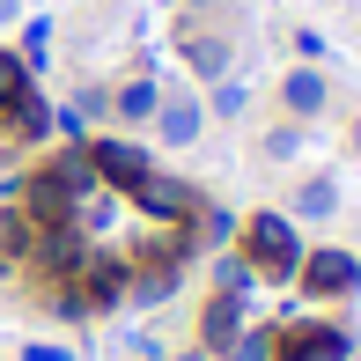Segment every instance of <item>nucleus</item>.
<instances>
[{
	"label": "nucleus",
	"instance_id": "12",
	"mask_svg": "<svg viewBox=\"0 0 361 361\" xmlns=\"http://www.w3.org/2000/svg\"><path fill=\"white\" fill-rule=\"evenodd\" d=\"M30 89H37V74H30V67H23V59H15V52H0V118H8V111H15V104H23V96H30Z\"/></svg>",
	"mask_w": 361,
	"mask_h": 361
},
{
	"label": "nucleus",
	"instance_id": "19",
	"mask_svg": "<svg viewBox=\"0 0 361 361\" xmlns=\"http://www.w3.org/2000/svg\"><path fill=\"white\" fill-rule=\"evenodd\" d=\"M192 228H200L207 243H228V236H236V214H221V207H200V214H192Z\"/></svg>",
	"mask_w": 361,
	"mask_h": 361
},
{
	"label": "nucleus",
	"instance_id": "18",
	"mask_svg": "<svg viewBox=\"0 0 361 361\" xmlns=\"http://www.w3.org/2000/svg\"><path fill=\"white\" fill-rule=\"evenodd\" d=\"M44 52H52V23H30V30H23V52H15V59L37 74V67H44Z\"/></svg>",
	"mask_w": 361,
	"mask_h": 361
},
{
	"label": "nucleus",
	"instance_id": "7",
	"mask_svg": "<svg viewBox=\"0 0 361 361\" xmlns=\"http://www.w3.org/2000/svg\"><path fill=\"white\" fill-rule=\"evenodd\" d=\"M236 332H243V295H214L200 310V354H228Z\"/></svg>",
	"mask_w": 361,
	"mask_h": 361
},
{
	"label": "nucleus",
	"instance_id": "5",
	"mask_svg": "<svg viewBox=\"0 0 361 361\" xmlns=\"http://www.w3.org/2000/svg\"><path fill=\"white\" fill-rule=\"evenodd\" d=\"M81 155H89V170L104 177V185H118V192L133 185L140 170H155V162H147V155H140L133 140H89V147H81Z\"/></svg>",
	"mask_w": 361,
	"mask_h": 361
},
{
	"label": "nucleus",
	"instance_id": "2",
	"mask_svg": "<svg viewBox=\"0 0 361 361\" xmlns=\"http://www.w3.org/2000/svg\"><path fill=\"white\" fill-rule=\"evenodd\" d=\"M126 200H133L147 221H162V228H185L192 214H200V192L177 185V177H162V170H140L133 185H126Z\"/></svg>",
	"mask_w": 361,
	"mask_h": 361
},
{
	"label": "nucleus",
	"instance_id": "4",
	"mask_svg": "<svg viewBox=\"0 0 361 361\" xmlns=\"http://www.w3.org/2000/svg\"><path fill=\"white\" fill-rule=\"evenodd\" d=\"M295 281H302V295H317V302H339V295L361 288V258H347V251H302Z\"/></svg>",
	"mask_w": 361,
	"mask_h": 361
},
{
	"label": "nucleus",
	"instance_id": "22",
	"mask_svg": "<svg viewBox=\"0 0 361 361\" xmlns=\"http://www.w3.org/2000/svg\"><path fill=\"white\" fill-rule=\"evenodd\" d=\"M0 23H23V0H0Z\"/></svg>",
	"mask_w": 361,
	"mask_h": 361
},
{
	"label": "nucleus",
	"instance_id": "3",
	"mask_svg": "<svg viewBox=\"0 0 361 361\" xmlns=\"http://www.w3.org/2000/svg\"><path fill=\"white\" fill-rule=\"evenodd\" d=\"M347 332L339 324H317V317H288L273 332V361H347Z\"/></svg>",
	"mask_w": 361,
	"mask_h": 361
},
{
	"label": "nucleus",
	"instance_id": "1",
	"mask_svg": "<svg viewBox=\"0 0 361 361\" xmlns=\"http://www.w3.org/2000/svg\"><path fill=\"white\" fill-rule=\"evenodd\" d=\"M236 236H243L236 258L258 273V281H295V266H302V236H295L288 214H251Z\"/></svg>",
	"mask_w": 361,
	"mask_h": 361
},
{
	"label": "nucleus",
	"instance_id": "14",
	"mask_svg": "<svg viewBox=\"0 0 361 361\" xmlns=\"http://www.w3.org/2000/svg\"><path fill=\"white\" fill-rule=\"evenodd\" d=\"M258 155H266V162H295V155H302V118H288V126H273V133L258 140Z\"/></svg>",
	"mask_w": 361,
	"mask_h": 361
},
{
	"label": "nucleus",
	"instance_id": "6",
	"mask_svg": "<svg viewBox=\"0 0 361 361\" xmlns=\"http://www.w3.org/2000/svg\"><path fill=\"white\" fill-rule=\"evenodd\" d=\"M155 133L170 147H192L207 133V104H200V96H162V104H155Z\"/></svg>",
	"mask_w": 361,
	"mask_h": 361
},
{
	"label": "nucleus",
	"instance_id": "16",
	"mask_svg": "<svg viewBox=\"0 0 361 361\" xmlns=\"http://www.w3.org/2000/svg\"><path fill=\"white\" fill-rule=\"evenodd\" d=\"M228 361H273V332H251V324H243V332L228 339Z\"/></svg>",
	"mask_w": 361,
	"mask_h": 361
},
{
	"label": "nucleus",
	"instance_id": "17",
	"mask_svg": "<svg viewBox=\"0 0 361 361\" xmlns=\"http://www.w3.org/2000/svg\"><path fill=\"white\" fill-rule=\"evenodd\" d=\"M251 281H258V273L243 266V258H221V266H214V295H251Z\"/></svg>",
	"mask_w": 361,
	"mask_h": 361
},
{
	"label": "nucleus",
	"instance_id": "23",
	"mask_svg": "<svg viewBox=\"0 0 361 361\" xmlns=\"http://www.w3.org/2000/svg\"><path fill=\"white\" fill-rule=\"evenodd\" d=\"M177 361H207V354H200V347H192V354H177Z\"/></svg>",
	"mask_w": 361,
	"mask_h": 361
},
{
	"label": "nucleus",
	"instance_id": "11",
	"mask_svg": "<svg viewBox=\"0 0 361 361\" xmlns=\"http://www.w3.org/2000/svg\"><path fill=\"white\" fill-rule=\"evenodd\" d=\"M288 214H295V221H332V214H339V185H332V177H302Z\"/></svg>",
	"mask_w": 361,
	"mask_h": 361
},
{
	"label": "nucleus",
	"instance_id": "25",
	"mask_svg": "<svg viewBox=\"0 0 361 361\" xmlns=\"http://www.w3.org/2000/svg\"><path fill=\"white\" fill-rule=\"evenodd\" d=\"M347 361H361V354H347Z\"/></svg>",
	"mask_w": 361,
	"mask_h": 361
},
{
	"label": "nucleus",
	"instance_id": "24",
	"mask_svg": "<svg viewBox=\"0 0 361 361\" xmlns=\"http://www.w3.org/2000/svg\"><path fill=\"white\" fill-rule=\"evenodd\" d=\"M354 155H361V118H354Z\"/></svg>",
	"mask_w": 361,
	"mask_h": 361
},
{
	"label": "nucleus",
	"instance_id": "21",
	"mask_svg": "<svg viewBox=\"0 0 361 361\" xmlns=\"http://www.w3.org/2000/svg\"><path fill=\"white\" fill-rule=\"evenodd\" d=\"M23 361H74V354H67V347H52V339H30Z\"/></svg>",
	"mask_w": 361,
	"mask_h": 361
},
{
	"label": "nucleus",
	"instance_id": "8",
	"mask_svg": "<svg viewBox=\"0 0 361 361\" xmlns=\"http://www.w3.org/2000/svg\"><path fill=\"white\" fill-rule=\"evenodd\" d=\"M177 44H185V67L200 74V81H221V74H228V37H221V30L185 23V37H177Z\"/></svg>",
	"mask_w": 361,
	"mask_h": 361
},
{
	"label": "nucleus",
	"instance_id": "15",
	"mask_svg": "<svg viewBox=\"0 0 361 361\" xmlns=\"http://www.w3.org/2000/svg\"><path fill=\"white\" fill-rule=\"evenodd\" d=\"M207 111H214V118H243V111H251V89H243V81H214V104H207Z\"/></svg>",
	"mask_w": 361,
	"mask_h": 361
},
{
	"label": "nucleus",
	"instance_id": "9",
	"mask_svg": "<svg viewBox=\"0 0 361 361\" xmlns=\"http://www.w3.org/2000/svg\"><path fill=\"white\" fill-rule=\"evenodd\" d=\"M281 104H288V118H317V111L332 104V89H324L317 67H295V74L281 81Z\"/></svg>",
	"mask_w": 361,
	"mask_h": 361
},
{
	"label": "nucleus",
	"instance_id": "13",
	"mask_svg": "<svg viewBox=\"0 0 361 361\" xmlns=\"http://www.w3.org/2000/svg\"><path fill=\"white\" fill-rule=\"evenodd\" d=\"M8 126H15V133H23V140H44V133H52V111H44V96H37V89H30V96H23V104H15V111H8Z\"/></svg>",
	"mask_w": 361,
	"mask_h": 361
},
{
	"label": "nucleus",
	"instance_id": "10",
	"mask_svg": "<svg viewBox=\"0 0 361 361\" xmlns=\"http://www.w3.org/2000/svg\"><path fill=\"white\" fill-rule=\"evenodd\" d=\"M155 104H162V89H155L147 74H133V81L111 89V118H126V126H147V118H155Z\"/></svg>",
	"mask_w": 361,
	"mask_h": 361
},
{
	"label": "nucleus",
	"instance_id": "20",
	"mask_svg": "<svg viewBox=\"0 0 361 361\" xmlns=\"http://www.w3.org/2000/svg\"><path fill=\"white\" fill-rule=\"evenodd\" d=\"M67 111H74L81 126H96V118H104V111H111V89H81V96H74Z\"/></svg>",
	"mask_w": 361,
	"mask_h": 361
}]
</instances>
